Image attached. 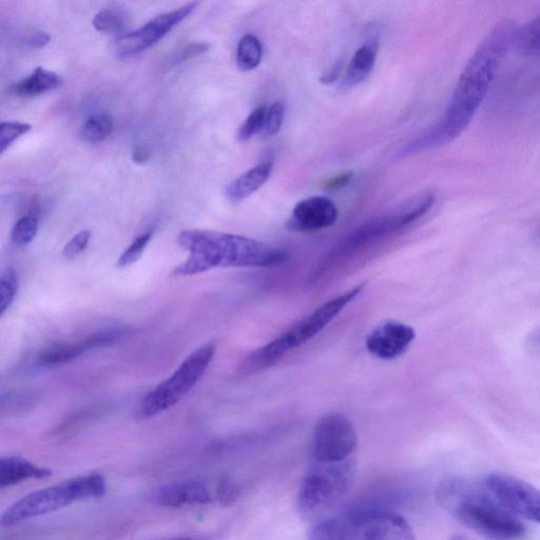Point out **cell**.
<instances>
[{
    "mask_svg": "<svg viewBox=\"0 0 540 540\" xmlns=\"http://www.w3.org/2000/svg\"><path fill=\"white\" fill-rule=\"evenodd\" d=\"M516 28L511 19H503L492 27L462 70L441 118L405 144L396 154L398 160L447 146L468 129L513 46Z\"/></svg>",
    "mask_w": 540,
    "mask_h": 540,
    "instance_id": "6da1fadb",
    "label": "cell"
},
{
    "mask_svg": "<svg viewBox=\"0 0 540 540\" xmlns=\"http://www.w3.org/2000/svg\"><path fill=\"white\" fill-rule=\"evenodd\" d=\"M179 245L189 253L188 259L173 274L194 276L218 267H270L284 263V249L243 236L219 231L185 230Z\"/></svg>",
    "mask_w": 540,
    "mask_h": 540,
    "instance_id": "7a4b0ae2",
    "label": "cell"
},
{
    "mask_svg": "<svg viewBox=\"0 0 540 540\" xmlns=\"http://www.w3.org/2000/svg\"><path fill=\"white\" fill-rule=\"evenodd\" d=\"M438 505L459 523L492 540H518L526 528L518 516L486 490L464 478L442 480L435 490Z\"/></svg>",
    "mask_w": 540,
    "mask_h": 540,
    "instance_id": "3957f363",
    "label": "cell"
},
{
    "mask_svg": "<svg viewBox=\"0 0 540 540\" xmlns=\"http://www.w3.org/2000/svg\"><path fill=\"white\" fill-rule=\"evenodd\" d=\"M435 201L436 198L432 192H422L357 227L323 259L312 280L314 282L322 280L333 269L349 261L366 246L412 225L428 214Z\"/></svg>",
    "mask_w": 540,
    "mask_h": 540,
    "instance_id": "277c9868",
    "label": "cell"
},
{
    "mask_svg": "<svg viewBox=\"0 0 540 540\" xmlns=\"http://www.w3.org/2000/svg\"><path fill=\"white\" fill-rule=\"evenodd\" d=\"M310 540H416L401 514L383 508H358L315 523Z\"/></svg>",
    "mask_w": 540,
    "mask_h": 540,
    "instance_id": "5b68a950",
    "label": "cell"
},
{
    "mask_svg": "<svg viewBox=\"0 0 540 540\" xmlns=\"http://www.w3.org/2000/svg\"><path fill=\"white\" fill-rule=\"evenodd\" d=\"M357 472L356 458L341 462L311 460L297 496L298 512L307 522L329 516L351 491Z\"/></svg>",
    "mask_w": 540,
    "mask_h": 540,
    "instance_id": "8992f818",
    "label": "cell"
},
{
    "mask_svg": "<svg viewBox=\"0 0 540 540\" xmlns=\"http://www.w3.org/2000/svg\"><path fill=\"white\" fill-rule=\"evenodd\" d=\"M364 287L365 284L357 285L350 291L324 303L277 339L248 355L240 366V373L252 375L263 371L277 363L289 352L314 339L345 310L346 306H349L362 294Z\"/></svg>",
    "mask_w": 540,
    "mask_h": 540,
    "instance_id": "52a82bcc",
    "label": "cell"
},
{
    "mask_svg": "<svg viewBox=\"0 0 540 540\" xmlns=\"http://www.w3.org/2000/svg\"><path fill=\"white\" fill-rule=\"evenodd\" d=\"M106 480L101 474H90L66 480L44 490L29 494L12 505L2 517V526L10 527L24 520L61 510L75 501L103 497Z\"/></svg>",
    "mask_w": 540,
    "mask_h": 540,
    "instance_id": "ba28073f",
    "label": "cell"
},
{
    "mask_svg": "<svg viewBox=\"0 0 540 540\" xmlns=\"http://www.w3.org/2000/svg\"><path fill=\"white\" fill-rule=\"evenodd\" d=\"M216 351V345L208 343L188 356L175 374L147 394L140 404L138 416L148 419L175 407L196 387L214 359Z\"/></svg>",
    "mask_w": 540,
    "mask_h": 540,
    "instance_id": "9c48e42d",
    "label": "cell"
},
{
    "mask_svg": "<svg viewBox=\"0 0 540 540\" xmlns=\"http://www.w3.org/2000/svg\"><path fill=\"white\" fill-rule=\"evenodd\" d=\"M357 446L358 436L350 419L340 413L327 414L316 424L311 460H350L356 458Z\"/></svg>",
    "mask_w": 540,
    "mask_h": 540,
    "instance_id": "30bf717a",
    "label": "cell"
},
{
    "mask_svg": "<svg viewBox=\"0 0 540 540\" xmlns=\"http://www.w3.org/2000/svg\"><path fill=\"white\" fill-rule=\"evenodd\" d=\"M199 3H189L176 10L154 17L138 30L128 32L117 38L113 50L122 59L137 55L158 44L177 26L194 13Z\"/></svg>",
    "mask_w": 540,
    "mask_h": 540,
    "instance_id": "8fae6325",
    "label": "cell"
},
{
    "mask_svg": "<svg viewBox=\"0 0 540 540\" xmlns=\"http://www.w3.org/2000/svg\"><path fill=\"white\" fill-rule=\"evenodd\" d=\"M486 488L501 505L518 517L540 524V490L527 481L504 474H490Z\"/></svg>",
    "mask_w": 540,
    "mask_h": 540,
    "instance_id": "7c38bea8",
    "label": "cell"
},
{
    "mask_svg": "<svg viewBox=\"0 0 540 540\" xmlns=\"http://www.w3.org/2000/svg\"><path fill=\"white\" fill-rule=\"evenodd\" d=\"M415 338L416 333L410 325L388 321L379 325L366 339V349L379 359L393 360L407 352Z\"/></svg>",
    "mask_w": 540,
    "mask_h": 540,
    "instance_id": "4fadbf2b",
    "label": "cell"
},
{
    "mask_svg": "<svg viewBox=\"0 0 540 540\" xmlns=\"http://www.w3.org/2000/svg\"><path fill=\"white\" fill-rule=\"evenodd\" d=\"M339 212L336 204L326 197H312L300 201L293 210L288 227L311 233L336 224Z\"/></svg>",
    "mask_w": 540,
    "mask_h": 540,
    "instance_id": "5bb4252c",
    "label": "cell"
},
{
    "mask_svg": "<svg viewBox=\"0 0 540 540\" xmlns=\"http://www.w3.org/2000/svg\"><path fill=\"white\" fill-rule=\"evenodd\" d=\"M159 504L168 508L206 505L217 500L216 490H211L202 481L176 482L163 488L158 494Z\"/></svg>",
    "mask_w": 540,
    "mask_h": 540,
    "instance_id": "9a60e30c",
    "label": "cell"
},
{
    "mask_svg": "<svg viewBox=\"0 0 540 540\" xmlns=\"http://www.w3.org/2000/svg\"><path fill=\"white\" fill-rule=\"evenodd\" d=\"M273 169L272 162H264L244 172L226 187L227 200L238 204L254 195L272 176Z\"/></svg>",
    "mask_w": 540,
    "mask_h": 540,
    "instance_id": "2e32d148",
    "label": "cell"
},
{
    "mask_svg": "<svg viewBox=\"0 0 540 540\" xmlns=\"http://www.w3.org/2000/svg\"><path fill=\"white\" fill-rule=\"evenodd\" d=\"M52 471L37 467L22 457H8L0 460V487H10L29 479H45Z\"/></svg>",
    "mask_w": 540,
    "mask_h": 540,
    "instance_id": "e0dca14e",
    "label": "cell"
},
{
    "mask_svg": "<svg viewBox=\"0 0 540 540\" xmlns=\"http://www.w3.org/2000/svg\"><path fill=\"white\" fill-rule=\"evenodd\" d=\"M378 49L377 42H370L356 51L341 83L342 89L353 88L368 79L376 64Z\"/></svg>",
    "mask_w": 540,
    "mask_h": 540,
    "instance_id": "ac0fdd59",
    "label": "cell"
},
{
    "mask_svg": "<svg viewBox=\"0 0 540 540\" xmlns=\"http://www.w3.org/2000/svg\"><path fill=\"white\" fill-rule=\"evenodd\" d=\"M63 84L62 77L45 68H37L28 79L16 84L12 91L18 98L30 99L53 91Z\"/></svg>",
    "mask_w": 540,
    "mask_h": 540,
    "instance_id": "d6986e66",
    "label": "cell"
},
{
    "mask_svg": "<svg viewBox=\"0 0 540 540\" xmlns=\"http://www.w3.org/2000/svg\"><path fill=\"white\" fill-rule=\"evenodd\" d=\"M513 46L522 55L540 57V16L517 26Z\"/></svg>",
    "mask_w": 540,
    "mask_h": 540,
    "instance_id": "ffe728a7",
    "label": "cell"
},
{
    "mask_svg": "<svg viewBox=\"0 0 540 540\" xmlns=\"http://www.w3.org/2000/svg\"><path fill=\"white\" fill-rule=\"evenodd\" d=\"M87 350L89 349L86 340L75 343H56L48 347L38 357V361L43 365L63 364L79 357Z\"/></svg>",
    "mask_w": 540,
    "mask_h": 540,
    "instance_id": "44dd1931",
    "label": "cell"
},
{
    "mask_svg": "<svg viewBox=\"0 0 540 540\" xmlns=\"http://www.w3.org/2000/svg\"><path fill=\"white\" fill-rule=\"evenodd\" d=\"M263 48L261 42L253 34L241 38L237 49V65L243 72L257 69L262 61Z\"/></svg>",
    "mask_w": 540,
    "mask_h": 540,
    "instance_id": "7402d4cb",
    "label": "cell"
},
{
    "mask_svg": "<svg viewBox=\"0 0 540 540\" xmlns=\"http://www.w3.org/2000/svg\"><path fill=\"white\" fill-rule=\"evenodd\" d=\"M129 14L119 8H110L100 11L93 17V27L101 33H120L130 25Z\"/></svg>",
    "mask_w": 540,
    "mask_h": 540,
    "instance_id": "603a6c76",
    "label": "cell"
},
{
    "mask_svg": "<svg viewBox=\"0 0 540 540\" xmlns=\"http://www.w3.org/2000/svg\"><path fill=\"white\" fill-rule=\"evenodd\" d=\"M113 130L114 123L109 115L96 114L83 125L81 137L91 144L101 143L110 137Z\"/></svg>",
    "mask_w": 540,
    "mask_h": 540,
    "instance_id": "cb8c5ba5",
    "label": "cell"
},
{
    "mask_svg": "<svg viewBox=\"0 0 540 540\" xmlns=\"http://www.w3.org/2000/svg\"><path fill=\"white\" fill-rule=\"evenodd\" d=\"M38 229H40V217L33 212V214L24 216L15 223L11 239L16 245H27L35 239Z\"/></svg>",
    "mask_w": 540,
    "mask_h": 540,
    "instance_id": "d4e9b609",
    "label": "cell"
},
{
    "mask_svg": "<svg viewBox=\"0 0 540 540\" xmlns=\"http://www.w3.org/2000/svg\"><path fill=\"white\" fill-rule=\"evenodd\" d=\"M18 291V276L13 269H7L0 278V315H5Z\"/></svg>",
    "mask_w": 540,
    "mask_h": 540,
    "instance_id": "484cf974",
    "label": "cell"
},
{
    "mask_svg": "<svg viewBox=\"0 0 540 540\" xmlns=\"http://www.w3.org/2000/svg\"><path fill=\"white\" fill-rule=\"evenodd\" d=\"M266 110V106H260L249 114V117L243 123L238 132V140L240 142H246L252 139L254 135L262 133Z\"/></svg>",
    "mask_w": 540,
    "mask_h": 540,
    "instance_id": "4316f807",
    "label": "cell"
},
{
    "mask_svg": "<svg viewBox=\"0 0 540 540\" xmlns=\"http://www.w3.org/2000/svg\"><path fill=\"white\" fill-rule=\"evenodd\" d=\"M285 118L284 104L277 102L267 107L264 127L262 130L263 139H270L280 131Z\"/></svg>",
    "mask_w": 540,
    "mask_h": 540,
    "instance_id": "83f0119b",
    "label": "cell"
},
{
    "mask_svg": "<svg viewBox=\"0 0 540 540\" xmlns=\"http://www.w3.org/2000/svg\"><path fill=\"white\" fill-rule=\"evenodd\" d=\"M31 129V125L19 122H5L0 125V151L5 153L16 140Z\"/></svg>",
    "mask_w": 540,
    "mask_h": 540,
    "instance_id": "f1b7e54d",
    "label": "cell"
},
{
    "mask_svg": "<svg viewBox=\"0 0 540 540\" xmlns=\"http://www.w3.org/2000/svg\"><path fill=\"white\" fill-rule=\"evenodd\" d=\"M152 238L151 231H148V233H145L141 236H139L137 239H135L125 250V252L121 255L118 261V267L125 268L128 267L135 262H138L142 255L145 252V249L147 245L149 244L150 240Z\"/></svg>",
    "mask_w": 540,
    "mask_h": 540,
    "instance_id": "f546056e",
    "label": "cell"
},
{
    "mask_svg": "<svg viewBox=\"0 0 540 540\" xmlns=\"http://www.w3.org/2000/svg\"><path fill=\"white\" fill-rule=\"evenodd\" d=\"M91 239L89 230H83L74 236L64 247L63 256L68 260L79 257L87 249Z\"/></svg>",
    "mask_w": 540,
    "mask_h": 540,
    "instance_id": "4dcf8cb0",
    "label": "cell"
},
{
    "mask_svg": "<svg viewBox=\"0 0 540 540\" xmlns=\"http://www.w3.org/2000/svg\"><path fill=\"white\" fill-rule=\"evenodd\" d=\"M209 48L210 46L207 43H201V42L191 43L182 52L180 56V60L182 62H186L192 59H196V57H199L205 54L206 52H208Z\"/></svg>",
    "mask_w": 540,
    "mask_h": 540,
    "instance_id": "1f68e13d",
    "label": "cell"
},
{
    "mask_svg": "<svg viewBox=\"0 0 540 540\" xmlns=\"http://www.w3.org/2000/svg\"><path fill=\"white\" fill-rule=\"evenodd\" d=\"M353 173L352 172H346L343 173V175H340L338 177L332 178L329 181H326L324 183L325 189H338L341 187H344L345 185L349 184L353 179Z\"/></svg>",
    "mask_w": 540,
    "mask_h": 540,
    "instance_id": "d6a6232c",
    "label": "cell"
},
{
    "mask_svg": "<svg viewBox=\"0 0 540 540\" xmlns=\"http://www.w3.org/2000/svg\"><path fill=\"white\" fill-rule=\"evenodd\" d=\"M50 42V36L46 32H36L29 37L28 44L31 48L42 49Z\"/></svg>",
    "mask_w": 540,
    "mask_h": 540,
    "instance_id": "836d02e7",
    "label": "cell"
},
{
    "mask_svg": "<svg viewBox=\"0 0 540 540\" xmlns=\"http://www.w3.org/2000/svg\"><path fill=\"white\" fill-rule=\"evenodd\" d=\"M150 154L148 150L142 146H138L132 152V160L135 164L144 165L148 162Z\"/></svg>",
    "mask_w": 540,
    "mask_h": 540,
    "instance_id": "e575fe53",
    "label": "cell"
},
{
    "mask_svg": "<svg viewBox=\"0 0 540 540\" xmlns=\"http://www.w3.org/2000/svg\"><path fill=\"white\" fill-rule=\"evenodd\" d=\"M340 68H341V65L337 64L329 72H327L326 74L322 76L321 82L323 84L333 83L336 79H338Z\"/></svg>",
    "mask_w": 540,
    "mask_h": 540,
    "instance_id": "d590c367",
    "label": "cell"
},
{
    "mask_svg": "<svg viewBox=\"0 0 540 540\" xmlns=\"http://www.w3.org/2000/svg\"><path fill=\"white\" fill-rule=\"evenodd\" d=\"M451 540H467L466 538L460 536V535H456L454 536Z\"/></svg>",
    "mask_w": 540,
    "mask_h": 540,
    "instance_id": "8d00e7d4",
    "label": "cell"
},
{
    "mask_svg": "<svg viewBox=\"0 0 540 540\" xmlns=\"http://www.w3.org/2000/svg\"><path fill=\"white\" fill-rule=\"evenodd\" d=\"M173 540H194V539L182 538V539H173Z\"/></svg>",
    "mask_w": 540,
    "mask_h": 540,
    "instance_id": "74e56055",
    "label": "cell"
},
{
    "mask_svg": "<svg viewBox=\"0 0 540 540\" xmlns=\"http://www.w3.org/2000/svg\"><path fill=\"white\" fill-rule=\"evenodd\" d=\"M539 238H540V233H539Z\"/></svg>",
    "mask_w": 540,
    "mask_h": 540,
    "instance_id": "f35d334b",
    "label": "cell"
}]
</instances>
